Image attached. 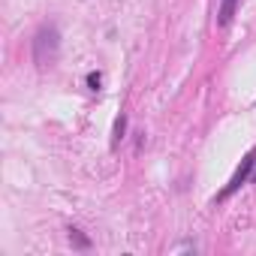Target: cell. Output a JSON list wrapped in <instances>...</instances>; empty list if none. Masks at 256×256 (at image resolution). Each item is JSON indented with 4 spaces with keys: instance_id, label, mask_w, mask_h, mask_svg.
I'll return each instance as SVG.
<instances>
[{
    "instance_id": "3957f363",
    "label": "cell",
    "mask_w": 256,
    "mask_h": 256,
    "mask_svg": "<svg viewBox=\"0 0 256 256\" xmlns=\"http://www.w3.org/2000/svg\"><path fill=\"white\" fill-rule=\"evenodd\" d=\"M235 6H238V0H223V4H220V12H217V24H220V28H226V24L232 22Z\"/></svg>"
},
{
    "instance_id": "277c9868",
    "label": "cell",
    "mask_w": 256,
    "mask_h": 256,
    "mask_svg": "<svg viewBox=\"0 0 256 256\" xmlns=\"http://www.w3.org/2000/svg\"><path fill=\"white\" fill-rule=\"evenodd\" d=\"M70 241H72L76 247H82V250H88V247H90V241H88V238H84L78 229H70Z\"/></svg>"
},
{
    "instance_id": "7a4b0ae2",
    "label": "cell",
    "mask_w": 256,
    "mask_h": 256,
    "mask_svg": "<svg viewBox=\"0 0 256 256\" xmlns=\"http://www.w3.org/2000/svg\"><path fill=\"white\" fill-rule=\"evenodd\" d=\"M253 166H256V148H253V151H250V154H247V157L241 160V166L235 169L232 181L226 184V190H223V193H220L217 199H226V196H232V193H235V190H238V187H241V184H244L247 178H250V169H253Z\"/></svg>"
},
{
    "instance_id": "5b68a950",
    "label": "cell",
    "mask_w": 256,
    "mask_h": 256,
    "mask_svg": "<svg viewBox=\"0 0 256 256\" xmlns=\"http://www.w3.org/2000/svg\"><path fill=\"white\" fill-rule=\"evenodd\" d=\"M124 130H126V118H124V114H120V118H118V120H114V145H118V142H120V139H124Z\"/></svg>"
},
{
    "instance_id": "8992f818",
    "label": "cell",
    "mask_w": 256,
    "mask_h": 256,
    "mask_svg": "<svg viewBox=\"0 0 256 256\" xmlns=\"http://www.w3.org/2000/svg\"><path fill=\"white\" fill-rule=\"evenodd\" d=\"M100 82H102V78H100V72H90V76H88V84H90L94 90L100 88Z\"/></svg>"
},
{
    "instance_id": "6da1fadb",
    "label": "cell",
    "mask_w": 256,
    "mask_h": 256,
    "mask_svg": "<svg viewBox=\"0 0 256 256\" xmlns=\"http://www.w3.org/2000/svg\"><path fill=\"white\" fill-rule=\"evenodd\" d=\"M58 30L54 28H42L40 34H36V42H34V58H36V64H42V58H46V48L52 52V58L58 60Z\"/></svg>"
}]
</instances>
